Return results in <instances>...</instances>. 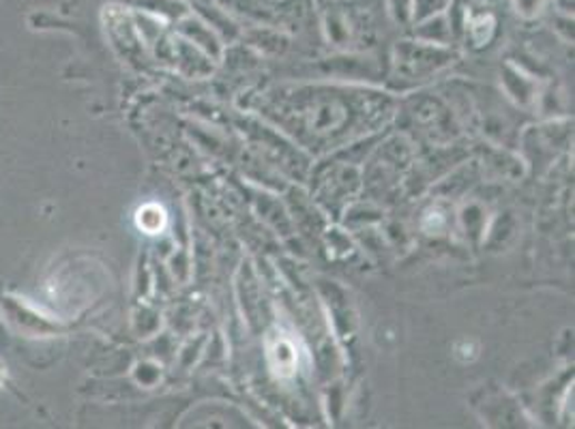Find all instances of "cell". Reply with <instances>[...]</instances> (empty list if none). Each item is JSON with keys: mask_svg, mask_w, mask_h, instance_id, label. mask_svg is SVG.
I'll use <instances>...</instances> for the list:
<instances>
[{"mask_svg": "<svg viewBox=\"0 0 575 429\" xmlns=\"http://www.w3.org/2000/svg\"><path fill=\"white\" fill-rule=\"evenodd\" d=\"M267 357L271 363L272 371L279 378H288L297 371L299 366V352L297 346L290 338H286L284 333H272L271 338L267 339Z\"/></svg>", "mask_w": 575, "mask_h": 429, "instance_id": "6da1fadb", "label": "cell"}, {"mask_svg": "<svg viewBox=\"0 0 575 429\" xmlns=\"http://www.w3.org/2000/svg\"><path fill=\"white\" fill-rule=\"evenodd\" d=\"M136 221H138V228L145 230L147 235H159L168 223V214L159 204H145L136 214Z\"/></svg>", "mask_w": 575, "mask_h": 429, "instance_id": "7a4b0ae2", "label": "cell"}]
</instances>
